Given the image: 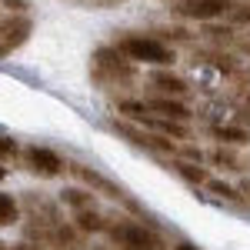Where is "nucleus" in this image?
I'll return each mask as SVG.
<instances>
[{"label":"nucleus","mask_w":250,"mask_h":250,"mask_svg":"<svg viewBox=\"0 0 250 250\" xmlns=\"http://www.w3.org/2000/svg\"><path fill=\"white\" fill-rule=\"evenodd\" d=\"M3 7H10L14 14H20V10H27V0H3Z\"/></svg>","instance_id":"16"},{"label":"nucleus","mask_w":250,"mask_h":250,"mask_svg":"<svg viewBox=\"0 0 250 250\" xmlns=\"http://www.w3.org/2000/svg\"><path fill=\"white\" fill-rule=\"evenodd\" d=\"M87 3H90V7H114L117 0H87Z\"/></svg>","instance_id":"17"},{"label":"nucleus","mask_w":250,"mask_h":250,"mask_svg":"<svg viewBox=\"0 0 250 250\" xmlns=\"http://www.w3.org/2000/svg\"><path fill=\"white\" fill-rule=\"evenodd\" d=\"M150 110H157L160 117H170V120H180V124L190 117V114H187V107H184V104H177V100H154V104H150Z\"/></svg>","instance_id":"6"},{"label":"nucleus","mask_w":250,"mask_h":250,"mask_svg":"<svg viewBox=\"0 0 250 250\" xmlns=\"http://www.w3.org/2000/svg\"><path fill=\"white\" fill-rule=\"evenodd\" d=\"M117 50L127 54L130 60H144V63H157V67L173 63V50L167 47V43L154 40V37H124Z\"/></svg>","instance_id":"1"},{"label":"nucleus","mask_w":250,"mask_h":250,"mask_svg":"<svg viewBox=\"0 0 250 250\" xmlns=\"http://www.w3.org/2000/svg\"><path fill=\"white\" fill-rule=\"evenodd\" d=\"M154 83L160 90H167V94H184L187 90V83L180 77H173V74H154Z\"/></svg>","instance_id":"7"},{"label":"nucleus","mask_w":250,"mask_h":250,"mask_svg":"<svg viewBox=\"0 0 250 250\" xmlns=\"http://www.w3.org/2000/svg\"><path fill=\"white\" fill-rule=\"evenodd\" d=\"M230 7H233V0H180L177 3V10L193 20H213L224 10H230Z\"/></svg>","instance_id":"3"},{"label":"nucleus","mask_w":250,"mask_h":250,"mask_svg":"<svg viewBox=\"0 0 250 250\" xmlns=\"http://www.w3.org/2000/svg\"><path fill=\"white\" fill-rule=\"evenodd\" d=\"M217 137H220V140H230V144H244V140H247V134L237 130V127H224V130H217Z\"/></svg>","instance_id":"12"},{"label":"nucleus","mask_w":250,"mask_h":250,"mask_svg":"<svg viewBox=\"0 0 250 250\" xmlns=\"http://www.w3.org/2000/svg\"><path fill=\"white\" fill-rule=\"evenodd\" d=\"M70 170H74V177L77 180H83L87 187H94V190H100V193H107V197H120V187H114L110 180H104L100 173H94V170H87V167H80V164H70Z\"/></svg>","instance_id":"5"},{"label":"nucleus","mask_w":250,"mask_h":250,"mask_svg":"<svg viewBox=\"0 0 250 250\" xmlns=\"http://www.w3.org/2000/svg\"><path fill=\"white\" fill-rule=\"evenodd\" d=\"M110 237H114V244L120 250H164L160 240L140 224H117L110 230Z\"/></svg>","instance_id":"2"},{"label":"nucleus","mask_w":250,"mask_h":250,"mask_svg":"<svg viewBox=\"0 0 250 250\" xmlns=\"http://www.w3.org/2000/svg\"><path fill=\"white\" fill-rule=\"evenodd\" d=\"M14 250H30V247H27V244H20V247H14Z\"/></svg>","instance_id":"20"},{"label":"nucleus","mask_w":250,"mask_h":250,"mask_svg":"<svg viewBox=\"0 0 250 250\" xmlns=\"http://www.w3.org/2000/svg\"><path fill=\"white\" fill-rule=\"evenodd\" d=\"M230 17L237 20V23H250V3H233Z\"/></svg>","instance_id":"13"},{"label":"nucleus","mask_w":250,"mask_h":250,"mask_svg":"<svg viewBox=\"0 0 250 250\" xmlns=\"http://www.w3.org/2000/svg\"><path fill=\"white\" fill-rule=\"evenodd\" d=\"M3 177H7V167H0V180H3Z\"/></svg>","instance_id":"19"},{"label":"nucleus","mask_w":250,"mask_h":250,"mask_svg":"<svg viewBox=\"0 0 250 250\" xmlns=\"http://www.w3.org/2000/svg\"><path fill=\"white\" fill-rule=\"evenodd\" d=\"M77 227L80 230H104V217L94 210H80L77 213Z\"/></svg>","instance_id":"11"},{"label":"nucleus","mask_w":250,"mask_h":250,"mask_svg":"<svg viewBox=\"0 0 250 250\" xmlns=\"http://www.w3.org/2000/svg\"><path fill=\"white\" fill-rule=\"evenodd\" d=\"M0 250H10V247H3V244H0Z\"/></svg>","instance_id":"21"},{"label":"nucleus","mask_w":250,"mask_h":250,"mask_svg":"<svg viewBox=\"0 0 250 250\" xmlns=\"http://www.w3.org/2000/svg\"><path fill=\"white\" fill-rule=\"evenodd\" d=\"M17 154V144L10 137H0V157H14Z\"/></svg>","instance_id":"15"},{"label":"nucleus","mask_w":250,"mask_h":250,"mask_svg":"<svg viewBox=\"0 0 250 250\" xmlns=\"http://www.w3.org/2000/svg\"><path fill=\"white\" fill-rule=\"evenodd\" d=\"M63 204H70L74 210H87V207H94V197L83 190H67L63 193Z\"/></svg>","instance_id":"9"},{"label":"nucleus","mask_w":250,"mask_h":250,"mask_svg":"<svg viewBox=\"0 0 250 250\" xmlns=\"http://www.w3.org/2000/svg\"><path fill=\"white\" fill-rule=\"evenodd\" d=\"M27 164H30V170L40 173V177H57L63 170V160H60L54 150H47V147H30L27 150Z\"/></svg>","instance_id":"4"},{"label":"nucleus","mask_w":250,"mask_h":250,"mask_svg":"<svg viewBox=\"0 0 250 250\" xmlns=\"http://www.w3.org/2000/svg\"><path fill=\"white\" fill-rule=\"evenodd\" d=\"M17 220V200L10 193H0V224H14Z\"/></svg>","instance_id":"10"},{"label":"nucleus","mask_w":250,"mask_h":250,"mask_svg":"<svg viewBox=\"0 0 250 250\" xmlns=\"http://www.w3.org/2000/svg\"><path fill=\"white\" fill-rule=\"evenodd\" d=\"M177 173L184 180H190V184H207V170L197 167V164H177Z\"/></svg>","instance_id":"8"},{"label":"nucleus","mask_w":250,"mask_h":250,"mask_svg":"<svg viewBox=\"0 0 250 250\" xmlns=\"http://www.w3.org/2000/svg\"><path fill=\"white\" fill-rule=\"evenodd\" d=\"M207 187H210L213 193H220V197H230V200H237V193H233V187H227V184H220V180H207Z\"/></svg>","instance_id":"14"},{"label":"nucleus","mask_w":250,"mask_h":250,"mask_svg":"<svg viewBox=\"0 0 250 250\" xmlns=\"http://www.w3.org/2000/svg\"><path fill=\"white\" fill-rule=\"evenodd\" d=\"M173 250H197V247H190V244H180V247H173Z\"/></svg>","instance_id":"18"}]
</instances>
